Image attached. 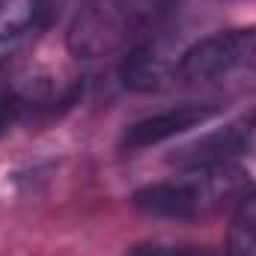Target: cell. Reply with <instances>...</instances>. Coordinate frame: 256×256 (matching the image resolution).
<instances>
[{"mask_svg": "<svg viewBox=\"0 0 256 256\" xmlns=\"http://www.w3.org/2000/svg\"><path fill=\"white\" fill-rule=\"evenodd\" d=\"M176 80L224 96L256 92V27L214 33L188 45Z\"/></svg>", "mask_w": 256, "mask_h": 256, "instance_id": "obj_2", "label": "cell"}, {"mask_svg": "<svg viewBox=\"0 0 256 256\" xmlns=\"http://www.w3.org/2000/svg\"><path fill=\"white\" fill-rule=\"evenodd\" d=\"M226 256H256V188L236 200L226 230Z\"/></svg>", "mask_w": 256, "mask_h": 256, "instance_id": "obj_7", "label": "cell"}, {"mask_svg": "<svg viewBox=\"0 0 256 256\" xmlns=\"http://www.w3.org/2000/svg\"><path fill=\"white\" fill-rule=\"evenodd\" d=\"M18 108H21V98L15 92H0V137L6 134V128L15 122Z\"/></svg>", "mask_w": 256, "mask_h": 256, "instance_id": "obj_10", "label": "cell"}, {"mask_svg": "<svg viewBox=\"0 0 256 256\" xmlns=\"http://www.w3.org/2000/svg\"><path fill=\"white\" fill-rule=\"evenodd\" d=\"M254 131H256L254 120L230 122L226 128H218V131H212V134H206V137L188 143V146L176 149L170 155V164H176L179 170H206V167L232 164L250 146Z\"/></svg>", "mask_w": 256, "mask_h": 256, "instance_id": "obj_5", "label": "cell"}, {"mask_svg": "<svg viewBox=\"0 0 256 256\" xmlns=\"http://www.w3.org/2000/svg\"><path fill=\"white\" fill-rule=\"evenodd\" d=\"M179 0H86L68 24L66 45L78 60L128 54L167 27Z\"/></svg>", "mask_w": 256, "mask_h": 256, "instance_id": "obj_1", "label": "cell"}, {"mask_svg": "<svg viewBox=\"0 0 256 256\" xmlns=\"http://www.w3.org/2000/svg\"><path fill=\"white\" fill-rule=\"evenodd\" d=\"M244 194V173L236 164L206 167V170H182L176 179L146 185L134 194V206L149 218L164 220H194L226 200H238Z\"/></svg>", "mask_w": 256, "mask_h": 256, "instance_id": "obj_3", "label": "cell"}, {"mask_svg": "<svg viewBox=\"0 0 256 256\" xmlns=\"http://www.w3.org/2000/svg\"><path fill=\"white\" fill-rule=\"evenodd\" d=\"M126 256H208L194 248H182V244H140Z\"/></svg>", "mask_w": 256, "mask_h": 256, "instance_id": "obj_9", "label": "cell"}, {"mask_svg": "<svg viewBox=\"0 0 256 256\" xmlns=\"http://www.w3.org/2000/svg\"><path fill=\"white\" fill-rule=\"evenodd\" d=\"M42 6L45 0H0V42L27 33L36 24Z\"/></svg>", "mask_w": 256, "mask_h": 256, "instance_id": "obj_8", "label": "cell"}, {"mask_svg": "<svg viewBox=\"0 0 256 256\" xmlns=\"http://www.w3.org/2000/svg\"><path fill=\"white\" fill-rule=\"evenodd\" d=\"M218 110H220L218 104L202 102V104H179V108L152 114V116H146V120H140V122H134V126L126 128L122 146L126 149H149V146H158L164 140H173L176 134H185L191 128L202 126Z\"/></svg>", "mask_w": 256, "mask_h": 256, "instance_id": "obj_6", "label": "cell"}, {"mask_svg": "<svg viewBox=\"0 0 256 256\" xmlns=\"http://www.w3.org/2000/svg\"><path fill=\"white\" fill-rule=\"evenodd\" d=\"M185 51L188 48H176V33L167 24L149 39H143L140 45H134L122 57L120 78L134 92H158L170 80H176Z\"/></svg>", "mask_w": 256, "mask_h": 256, "instance_id": "obj_4", "label": "cell"}]
</instances>
